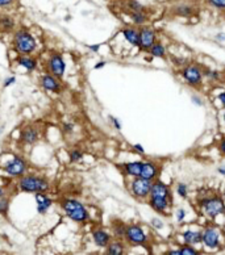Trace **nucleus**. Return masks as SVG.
Instances as JSON below:
<instances>
[{
	"instance_id": "72a5a7b5",
	"label": "nucleus",
	"mask_w": 225,
	"mask_h": 255,
	"mask_svg": "<svg viewBox=\"0 0 225 255\" xmlns=\"http://www.w3.org/2000/svg\"><path fill=\"white\" fill-rule=\"evenodd\" d=\"M177 192L181 198H183V199L187 198V187H186L185 184H178Z\"/></svg>"
},
{
	"instance_id": "49530a36",
	"label": "nucleus",
	"mask_w": 225,
	"mask_h": 255,
	"mask_svg": "<svg viewBox=\"0 0 225 255\" xmlns=\"http://www.w3.org/2000/svg\"><path fill=\"white\" fill-rule=\"evenodd\" d=\"M220 149H221V151H223V154H225V138L223 140V141H221Z\"/></svg>"
},
{
	"instance_id": "5fc2aeb1",
	"label": "nucleus",
	"mask_w": 225,
	"mask_h": 255,
	"mask_svg": "<svg viewBox=\"0 0 225 255\" xmlns=\"http://www.w3.org/2000/svg\"><path fill=\"white\" fill-rule=\"evenodd\" d=\"M224 121H225V112H224Z\"/></svg>"
},
{
	"instance_id": "bb28decb",
	"label": "nucleus",
	"mask_w": 225,
	"mask_h": 255,
	"mask_svg": "<svg viewBox=\"0 0 225 255\" xmlns=\"http://www.w3.org/2000/svg\"><path fill=\"white\" fill-rule=\"evenodd\" d=\"M194 12V9H192V7H190V5L187 4H181L178 5V7H175V14L179 15V16H190L191 14Z\"/></svg>"
},
{
	"instance_id": "20e7f679",
	"label": "nucleus",
	"mask_w": 225,
	"mask_h": 255,
	"mask_svg": "<svg viewBox=\"0 0 225 255\" xmlns=\"http://www.w3.org/2000/svg\"><path fill=\"white\" fill-rule=\"evenodd\" d=\"M1 170H3L7 175L19 178V176H22L27 172L28 164L24 158L19 157V155H14L12 158L8 159V161L1 166Z\"/></svg>"
},
{
	"instance_id": "f704fd0d",
	"label": "nucleus",
	"mask_w": 225,
	"mask_h": 255,
	"mask_svg": "<svg viewBox=\"0 0 225 255\" xmlns=\"http://www.w3.org/2000/svg\"><path fill=\"white\" fill-rule=\"evenodd\" d=\"M15 1H16V0H0V9L12 7V5L15 4Z\"/></svg>"
},
{
	"instance_id": "4468645a",
	"label": "nucleus",
	"mask_w": 225,
	"mask_h": 255,
	"mask_svg": "<svg viewBox=\"0 0 225 255\" xmlns=\"http://www.w3.org/2000/svg\"><path fill=\"white\" fill-rule=\"evenodd\" d=\"M36 202H37V212L40 215H45L46 212L50 209V207L53 205V199H50L48 195H45V192H38L36 194Z\"/></svg>"
},
{
	"instance_id": "dca6fc26",
	"label": "nucleus",
	"mask_w": 225,
	"mask_h": 255,
	"mask_svg": "<svg viewBox=\"0 0 225 255\" xmlns=\"http://www.w3.org/2000/svg\"><path fill=\"white\" fill-rule=\"evenodd\" d=\"M150 196H158V198H170V191L166 184L162 182H155L151 183V189H150Z\"/></svg>"
},
{
	"instance_id": "6e6552de",
	"label": "nucleus",
	"mask_w": 225,
	"mask_h": 255,
	"mask_svg": "<svg viewBox=\"0 0 225 255\" xmlns=\"http://www.w3.org/2000/svg\"><path fill=\"white\" fill-rule=\"evenodd\" d=\"M48 71L57 78H62L66 71V62L59 53H54L48 59Z\"/></svg>"
},
{
	"instance_id": "09e8293b",
	"label": "nucleus",
	"mask_w": 225,
	"mask_h": 255,
	"mask_svg": "<svg viewBox=\"0 0 225 255\" xmlns=\"http://www.w3.org/2000/svg\"><path fill=\"white\" fill-rule=\"evenodd\" d=\"M192 101H194V103H198V106H202V101L199 100L198 97H192Z\"/></svg>"
},
{
	"instance_id": "f8f14e48",
	"label": "nucleus",
	"mask_w": 225,
	"mask_h": 255,
	"mask_svg": "<svg viewBox=\"0 0 225 255\" xmlns=\"http://www.w3.org/2000/svg\"><path fill=\"white\" fill-rule=\"evenodd\" d=\"M40 84L42 88H45L46 91L50 92H59L61 91V83L58 80L57 76H54L53 74H45L40 78Z\"/></svg>"
},
{
	"instance_id": "7ed1b4c3",
	"label": "nucleus",
	"mask_w": 225,
	"mask_h": 255,
	"mask_svg": "<svg viewBox=\"0 0 225 255\" xmlns=\"http://www.w3.org/2000/svg\"><path fill=\"white\" fill-rule=\"evenodd\" d=\"M19 188L28 194H38V192H48L50 189V184L41 176L22 175L19 181Z\"/></svg>"
},
{
	"instance_id": "ea45409f",
	"label": "nucleus",
	"mask_w": 225,
	"mask_h": 255,
	"mask_svg": "<svg viewBox=\"0 0 225 255\" xmlns=\"http://www.w3.org/2000/svg\"><path fill=\"white\" fill-rule=\"evenodd\" d=\"M207 75H208V76H211L212 79H219V76H220L217 71H208Z\"/></svg>"
},
{
	"instance_id": "c9c22d12",
	"label": "nucleus",
	"mask_w": 225,
	"mask_h": 255,
	"mask_svg": "<svg viewBox=\"0 0 225 255\" xmlns=\"http://www.w3.org/2000/svg\"><path fill=\"white\" fill-rule=\"evenodd\" d=\"M62 130H63L65 133H71L73 130H74V124H70V123L63 124V127H62Z\"/></svg>"
},
{
	"instance_id": "4c0bfd02",
	"label": "nucleus",
	"mask_w": 225,
	"mask_h": 255,
	"mask_svg": "<svg viewBox=\"0 0 225 255\" xmlns=\"http://www.w3.org/2000/svg\"><path fill=\"white\" fill-rule=\"evenodd\" d=\"M110 120L112 121V124H113V127L117 129V130H120L121 129V123H120L119 120L116 119V117H110Z\"/></svg>"
},
{
	"instance_id": "7c9ffc66",
	"label": "nucleus",
	"mask_w": 225,
	"mask_h": 255,
	"mask_svg": "<svg viewBox=\"0 0 225 255\" xmlns=\"http://www.w3.org/2000/svg\"><path fill=\"white\" fill-rule=\"evenodd\" d=\"M9 209V200L7 198H0V215H7Z\"/></svg>"
},
{
	"instance_id": "9b49d317",
	"label": "nucleus",
	"mask_w": 225,
	"mask_h": 255,
	"mask_svg": "<svg viewBox=\"0 0 225 255\" xmlns=\"http://www.w3.org/2000/svg\"><path fill=\"white\" fill-rule=\"evenodd\" d=\"M182 75L191 86H198L202 83V71L198 66H187L183 69Z\"/></svg>"
},
{
	"instance_id": "de8ad7c7",
	"label": "nucleus",
	"mask_w": 225,
	"mask_h": 255,
	"mask_svg": "<svg viewBox=\"0 0 225 255\" xmlns=\"http://www.w3.org/2000/svg\"><path fill=\"white\" fill-rule=\"evenodd\" d=\"M219 172H220L221 175H225V166H221V167H219Z\"/></svg>"
},
{
	"instance_id": "b1692460",
	"label": "nucleus",
	"mask_w": 225,
	"mask_h": 255,
	"mask_svg": "<svg viewBox=\"0 0 225 255\" xmlns=\"http://www.w3.org/2000/svg\"><path fill=\"white\" fill-rule=\"evenodd\" d=\"M107 254L108 255H121L124 254V245L121 242H111L107 246Z\"/></svg>"
},
{
	"instance_id": "39448f33",
	"label": "nucleus",
	"mask_w": 225,
	"mask_h": 255,
	"mask_svg": "<svg viewBox=\"0 0 225 255\" xmlns=\"http://www.w3.org/2000/svg\"><path fill=\"white\" fill-rule=\"evenodd\" d=\"M202 209L207 216L215 219L216 216L223 215L225 212L224 201L220 198H209L204 199L202 201Z\"/></svg>"
},
{
	"instance_id": "a211bd4d",
	"label": "nucleus",
	"mask_w": 225,
	"mask_h": 255,
	"mask_svg": "<svg viewBox=\"0 0 225 255\" xmlns=\"http://www.w3.org/2000/svg\"><path fill=\"white\" fill-rule=\"evenodd\" d=\"M150 205L154 211L164 213L169 207V199L166 198H158V196H150Z\"/></svg>"
},
{
	"instance_id": "a18cd8bd",
	"label": "nucleus",
	"mask_w": 225,
	"mask_h": 255,
	"mask_svg": "<svg viewBox=\"0 0 225 255\" xmlns=\"http://www.w3.org/2000/svg\"><path fill=\"white\" fill-rule=\"evenodd\" d=\"M219 100L221 101V104H224V106H225V91L219 95Z\"/></svg>"
},
{
	"instance_id": "393cba45",
	"label": "nucleus",
	"mask_w": 225,
	"mask_h": 255,
	"mask_svg": "<svg viewBox=\"0 0 225 255\" xmlns=\"http://www.w3.org/2000/svg\"><path fill=\"white\" fill-rule=\"evenodd\" d=\"M149 50L150 54H151L153 57L157 58H164L165 54H166V49H165V46L162 44H154Z\"/></svg>"
},
{
	"instance_id": "412c9836",
	"label": "nucleus",
	"mask_w": 225,
	"mask_h": 255,
	"mask_svg": "<svg viewBox=\"0 0 225 255\" xmlns=\"http://www.w3.org/2000/svg\"><path fill=\"white\" fill-rule=\"evenodd\" d=\"M123 36L125 40L133 46H138V38H140V32L134 29V28H124Z\"/></svg>"
},
{
	"instance_id": "8fccbe9b",
	"label": "nucleus",
	"mask_w": 225,
	"mask_h": 255,
	"mask_svg": "<svg viewBox=\"0 0 225 255\" xmlns=\"http://www.w3.org/2000/svg\"><path fill=\"white\" fill-rule=\"evenodd\" d=\"M4 195H5V191L3 188H1V187H0V198H3Z\"/></svg>"
},
{
	"instance_id": "58836bf2",
	"label": "nucleus",
	"mask_w": 225,
	"mask_h": 255,
	"mask_svg": "<svg viewBox=\"0 0 225 255\" xmlns=\"http://www.w3.org/2000/svg\"><path fill=\"white\" fill-rule=\"evenodd\" d=\"M151 225H153V226H154V228H157V229H161L162 226H164V224H162V222H161L158 219H153V220H151Z\"/></svg>"
},
{
	"instance_id": "aec40b11",
	"label": "nucleus",
	"mask_w": 225,
	"mask_h": 255,
	"mask_svg": "<svg viewBox=\"0 0 225 255\" xmlns=\"http://www.w3.org/2000/svg\"><path fill=\"white\" fill-rule=\"evenodd\" d=\"M124 172L129 176H140L142 170V162H129L123 166Z\"/></svg>"
},
{
	"instance_id": "1a4fd4ad",
	"label": "nucleus",
	"mask_w": 225,
	"mask_h": 255,
	"mask_svg": "<svg viewBox=\"0 0 225 255\" xmlns=\"http://www.w3.org/2000/svg\"><path fill=\"white\" fill-rule=\"evenodd\" d=\"M140 32V38H138V46L141 49H150L155 44V32L150 28H142Z\"/></svg>"
},
{
	"instance_id": "9d476101",
	"label": "nucleus",
	"mask_w": 225,
	"mask_h": 255,
	"mask_svg": "<svg viewBox=\"0 0 225 255\" xmlns=\"http://www.w3.org/2000/svg\"><path fill=\"white\" fill-rule=\"evenodd\" d=\"M40 138V132L32 125H28L20 133V141L25 145H35L36 142Z\"/></svg>"
},
{
	"instance_id": "2eb2a0df",
	"label": "nucleus",
	"mask_w": 225,
	"mask_h": 255,
	"mask_svg": "<svg viewBox=\"0 0 225 255\" xmlns=\"http://www.w3.org/2000/svg\"><path fill=\"white\" fill-rule=\"evenodd\" d=\"M158 175V167L153 162H142V170L140 178H144L146 181H154Z\"/></svg>"
},
{
	"instance_id": "a878e982",
	"label": "nucleus",
	"mask_w": 225,
	"mask_h": 255,
	"mask_svg": "<svg viewBox=\"0 0 225 255\" xmlns=\"http://www.w3.org/2000/svg\"><path fill=\"white\" fill-rule=\"evenodd\" d=\"M131 18L136 25H142L146 21V15L144 11H138V12H131Z\"/></svg>"
},
{
	"instance_id": "a19ab883",
	"label": "nucleus",
	"mask_w": 225,
	"mask_h": 255,
	"mask_svg": "<svg viewBox=\"0 0 225 255\" xmlns=\"http://www.w3.org/2000/svg\"><path fill=\"white\" fill-rule=\"evenodd\" d=\"M133 149L136 150V151H138L140 154H144V153H145V150H144V147H142L140 144H136V145L133 146Z\"/></svg>"
},
{
	"instance_id": "e433bc0d",
	"label": "nucleus",
	"mask_w": 225,
	"mask_h": 255,
	"mask_svg": "<svg viewBox=\"0 0 225 255\" xmlns=\"http://www.w3.org/2000/svg\"><path fill=\"white\" fill-rule=\"evenodd\" d=\"M14 83H16V78H15V76H9V78H7V79L4 80V84H3V86L7 88V87H9L11 84H14Z\"/></svg>"
},
{
	"instance_id": "5701e85b",
	"label": "nucleus",
	"mask_w": 225,
	"mask_h": 255,
	"mask_svg": "<svg viewBox=\"0 0 225 255\" xmlns=\"http://www.w3.org/2000/svg\"><path fill=\"white\" fill-rule=\"evenodd\" d=\"M183 239L188 245H195L202 241V233L200 232H194V230H187L183 233Z\"/></svg>"
},
{
	"instance_id": "f257e3e1",
	"label": "nucleus",
	"mask_w": 225,
	"mask_h": 255,
	"mask_svg": "<svg viewBox=\"0 0 225 255\" xmlns=\"http://www.w3.org/2000/svg\"><path fill=\"white\" fill-rule=\"evenodd\" d=\"M12 45H14L15 52L20 55H28V54L35 53V50L37 49V41L27 29H19L15 32Z\"/></svg>"
},
{
	"instance_id": "c756f323",
	"label": "nucleus",
	"mask_w": 225,
	"mask_h": 255,
	"mask_svg": "<svg viewBox=\"0 0 225 255\" xmlns=\"http://www.w3.org/2000/svg\"><path fill=\"white\" fill-rule=\"evenodd\" d=\"M125 230H127V226L121 222H116L113 225V233L117 236V237H125Z\"/></svg>"
},
{
	"instance_id": "f03ea898",
	"label": "nucleus",
	"mask_w": 225,
	"mask_h": 255,
	"mask_svg": "<svg viewBox=\"0 0 225 255\" xmlns=\"http://www.w3.org/2000/svg\"><path fill=\"white\" fill-rule=\"evenodd\" d=\"M61 208L70 220L75 222H86L89 220V212L83 204L75 199H65L61 201Z\"/></svg>"
},
{
	"instance_id": "0eeeda50",
	"label": "nucleus",
	"mask_w": 225,
	"mask_h": 255,
	"mask_svg": "<svg viewBox=\"0 0 225 255\" xmlns=\"http://www.w3.org/2000/svg\"><path fill=\"white\" fill-rule=\"evenodd\" d=\"M150 189H151V182L140 176H136L131 183V191L138 199L148 198L150 195Z\"/></svg>"
},
{
	"instance_id": "423d86ee",
	"label": "nucleus",
	"mask_w": 225,
	"mask_h": 255,
	"mask_svg": "<svg viewBox=\"0 0 225 255\" xmlns=\"http://www.w3.org/2000/svg\"><path fill=\"white\" fill-rule=\"evenodd\" d=\"M125 238H127V241L131 245H134V246H142V245H146V242H148V238H146V234L144 233V230L140 226H137V225L127 226Z\"/></svg>"
},
{
	"instance_id": "f3484780",
	"label": "nucleus",
	"mask_w": 225,
	"mask_h": 255,
	"mask_svg": "<svg viewBox=\"0 0 225 255\" xmlns=\"http://www.w3.org/2000/svg\"><path fill=\"white\" fill-rule=\"evenodd\" d=\"M93 239L99 247H107L110 243V234L102 229H96L93 232Z\"/></svg>"
},
{
	"instance_id": "864d4df0",
	"label": "nucleus",
	"mask_w": 225,
	"mask_h": 255,
	"mask_svg": "<svg viewBox=\"0 0 225 255\" xmlns=\"http://www.w3.org/2000/svg\"><path fill=\"white\" fill-rule=\"evenodd\" d=\"M224 199H225V189H224Z\"/></svg>"
},
{
	"instance_id": "473e14b6",
	"label": "nucleus",
	"mask_w": 225,
	"mask_h": 255,
	"mask_svg": "<svg viewBox=\"0 0 225 255\" xmlns=\"http://www.w3.org/2000/svg\"><path fill=\"white\" fill-rule=\"evenodd\" d=\"M198 254L195 249H192L191 246H185L178 250V255H195Z\"/></svg>"
},
{
	"instance_id": "cd10ccee",
	"label": "nucleus",
	"mask_w": 225,
	"mask_h": 255,
	"mask_svg": "<svg viewBox=\"0 0 225 255\" xmlns=\"http://www.w3.org/2000/svg\"><path fill=\"white\" fill-rule=\"evenodd\" d=\"M127 5H128V8L131 9V12L144 11V5H142L140 1H137V0H128V1H127Z\"/></svg>"
},
{
	"instance_id": "603ef678",
	"label": "nucleus",
	"mask_w": 225,
	"mask_h": 255,
	"mask_svg": "<svg viewBox=\"0 0 225 255\" xmlns=\"http://www.w3.org/2000/svg\"><path fill=\"white\" fill-rule=\"evenodd\" d=\"M1 132H3V129H0V134H1Z\"/></svg>"
},
{
	"instance_id": "3c124183",
	"label": "nucleus",
	"mask_w": 225,
	"mask_h": 255,
	"mask_svg": "<svg viewBox=\"0 0 225 255\" xmlns=\"http://www.w3.org/2000/svg\"><path fill=\"white\" fill-rule=\"evenodd\" d=\"M217 38H219V40H225V35H219L217 36Z\"/></svg>"
},
{
	"instance_id": "4be33fe9",
	"label": "nucleus",
	"mask_w": 225,
	"mask_h": 255,
	"mask_svg": "<svg viewBox=\"0 0 225 255\" xmlns=\"http://www.w3.org/2000/svg\"><path fill=\"white\" fill-rule=\"evenodd\" d=\"M15 29V20L11 16H1L0 18V32L11 33Z\"/></svg>"
},
{
	"instance_id": "79ce46f5",
	"label": "nucleus",
	"mask_w": 225,
	"mask_h": 255,
	"mask_svg": "<svg viewBox=\"0 0 225 255\" xmlns=\"http://www.w3.org/2000/svg\"><path fill=\"white\" fill-rule=\"evenodd\" d=\"M89 49L94 53H97L99 52V49H100V45H89Z\"/></svg>"
},
{
	"instance_id": "2f4dec72",
	"label": "nucleus",
	"mask_w": 225,
	"mask_h": 255,
	"mask_svg": "<svg viewBox=\"0 0 225 255\" xmlns=\"http://www.w3.org/2000/svg\"><path fill=\"white\" fill-rule=\"evenodd\" d=\"M208 4L213 7L216 9H221V11H225V0H207Z\"/></svg>"
},
{
	"instance_id": "c03bdc74",
	"label": "nucleus",
	"mask_w": 225,
	"mask_h": 255,
	"mask_svg": "<svg viewBox=\"0 0 225 255\" xmlns=\"http://www.w3.org/2000/svg\"><path fill=\"white\" fill-rule=\"evenodd\" d=\"M106 66V62L104 61H100L99 63H96L95 65V70H99V69H103V67Z\"/></svg>"
},
{
	"instance_id": "c85d7f7f",
	"label": "nucleus",
	"mask_w": 225,
	"mask_h": 255,
	"mask_svg": "<svg viewBox=\"0 0 225 255\" xmlns=\"http://www.w3.org/2000/svg\"><path fill=\"white\" fill-rule=\"evenodd\" d=\"M69 157H70L71 162L76 163V162H79V161H82V159H83V153H82V150L74 149V150H71L70 154H69Z\"/></svg>"
},
{
	"instance_id": "ddd939ff",
	"label": "nucleus",
	"mask_w": 225,
	"mask_h": 255,
	"mask_svg": "<svg viewBox=\"0 0 225 255\" xmlns=\"http://www.w3.org/2000/svg\"><path fill=\"white\" fill-rule=\"evenodd\" d=\"M202 241L209 249H215L219 246V232L213 228H207L202 234Z\"/></svg>"
},
{
	"instance_id": "6ab92c4d",
	"label": "nucleus",
	"mask_w": 225,
	"mask_h": 255,
	"mask_svg": "<svg viewBox=\"0 0 225 255\" xmlns=\"http://www.w3.org/2000/svg\"><path fill=\"white\" fill-rule=\"evenodd\" d=\"M16 62H18L19 66L24 67L27 71H33L36 70V67H37V59L31 57V54H28V55H20Z\"/></svg>"
},
{
	"instance_id": "37998d69",
	"label": "nucleus",
	"mask_w": 225,
	"mask_h": 255,
	"mask_svg": "<svg viewBox=\"0 0 225 255\" xmlns=\"http://www.w3.org/2000/svg\"><path fill=\"white\" fill-rule=\"evenodd\" d=\"M185 216H186V212L183 211V209H179V211H178V221H183Z\"/></svg>"
}]
</instances>
